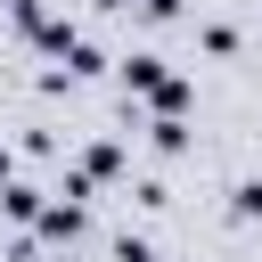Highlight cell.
Wrapping results in <instances>:
<instances>
[{
	"label": "cell",
	"instance_id": "cell-1",
	"mask_svg": "<svg viewBox=\"0 0 262 262\" xmlns=\"http://www.w3.org/2000/svg\"><path fill=\"white\" fill-rule=\"evenodd\" d=\"M82 221H90V213H82V196H49L33 229H41V246H74V237H82Z\"/></svg>",
	"mask_w": 262,
	"mask_h": 262
},
{
	"label": "cell",
	"instance_id": "cell-2",
	"mask_svg": "<svg viewBox=\"0 0 262 262\" xmlns=\"http://www.w3.org/2000/svg\"><path fill=\"white\" fill-rule=\"evenodd\" d=\"M164 82H172V66H164L156 49H131V57H123V90H139V98H156Z\"/></svg>",
	"mask_w": 262,
	"mask_h": 262
},
{
	"label": "cell",
	"instance_id": "cell-3",
	"mask_svg": "<svg viewBox=\"0 0 262 262\" xmlns=\"http://www.w3.org/2000/svg\"><path fill=\"white\" fill-rule=\"evenodd\" d=\"M74 172H82L90 188H98V180H115V172H123V139H90V147L74 156Z\"/></svg>",
	"mask_w": 262,
	"mask_h": 262
},
{
	"label": "cell",
	"instance_id": "cell-4",
	"mask_svg": "<svg viewBox=\"0 0 262 262\" xmlns=\"http://www.w3.org/2000/svg\"><path fill=\"white\" fill-rule=\"evenodd\" d=\"M41 205H49V188H33V180H8L0 188V213L8 221H41Z\"/></svg>",
	"mask_w": 262,
	"mask_h": 262
},
{
	"label": "cell",
	"instance_id": "cell-5",
	"mask_svg": "<svg viewBox=\"0 0 262 262\" xmlns=\"http://www.w3.org/2000/svg\"><path fill=\"white\" fill-rule=\"evenodd\" d=\"M147 147H156V156H188V123L156 115V123H147Z\"/></svg>",
	"mask_w": 262,
	"mask_h": 262
},
{
	"label": "cell",
	"instance_id": "cell-6",
	"mask_svg": "<svg viewBox=\"0 0 262 262\" xmlns=\"http://www.w3.org/2000/svg\"><path fill=\"white\" fill-rule=\"evenodd\" d=\"M229 221H262V180H237L229 188Z\"/></svg>",
	"mask_w": 262,
	"mask_h": 262
},
{
	"label": "cell",
	"instance_id": "cell-7",
	"mask_svg": "<svg viewBox=\"0 0 262 262\" xmlns=\"http://www.w3.org/2000/svg\"><path fill=\"white\" fill-rule=\"evenodd\" d=\"M115 262H164V254H156L139 229H123V237H115Z\"/></svg>",
	"mask_w": 262,
	"mask_h": 262
},
{
	"label": "cell",
	"instance_id": "cell-8",
	"mask_svg": "<svg viewBox=\"0 0 262 262\" xmlns=\"http://www.w3.org/2000/svg\"><path fill=\"white\" fill-rule=\"evenodd\" d=\"M196 41H205V49H213V57H229V49H237V25H221V16H213V25H205V33H196Z\"/></svg>",
	"mask_w": 262,
	"mask_h": 262
},
{
	"label": "cell",
	"instance_id": "cell-9",
	"mask_svg": "<svg viewBox=\"0 0 262 262\" xmlns=\"http://www.w3.org/2000/svg\"><path fill=\"white\" fill-rule=\"evenodd\" d=\"M131 8H139L147 25H164V16H180V0H131Z\"/></svg>",
	"mask_w": 262,
	"mask_h": 262
},
{
	"label": "cell",
	"instance_id": "cell-10",
	"mask_svg": "<svg viewBox=\"0 0 262 262\" xmlns=\"http://www.w3.org/2000/svg\"><path fill=\"white\" fill-rule=\"evenodd\" d=\"M8 180H16V156H8V147H0V188H8Z\"/></svg>",
	"mask_w": 262,
	"mask_h": 262
},
{
	"label": "cell",
	"instance_id": "cell-11",
	"mask_svg": "<svg viewBox=\"0 0 262 262\" xmlns=\"http://www.w3.org/2000/svg\"><path fill=\"white\" fill-rule=\"evenodd\" d=\"M49 262H66V254H49Z\"/></svg>",
	"mask_w": 262,
	"mask_h": 262
}]
</instances>
